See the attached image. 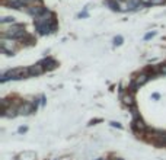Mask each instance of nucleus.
I'll return each mask as SVG.
<instances>
[{
    "label": "nucleus",
    "mask_w": 166,
    "mask_h": 160,
    "mask_svg": "<svg viewBox=\"0 0 166 160\" xmlns=\"http://www.w3.org/2000/svg\"><path fill=\"white\" fill-rule=\"evenodd\" d=\"M26 131V127H21V128H19V132H25Z\"/></svg>",
    "instance_id": "nucleus-18"
},
{
    "label": "nucleus",
    "mask_w": 166,
    "mask_h": 160,
    "mask_svg": "<svg viewBox=\"0 0 166 160\" xmlns=\"http://www.w3.org/2000/svg\"><path fill=\"white\" fill-rule=\"evenodd\" d=\"M154 34H156V32H149V34H147V35L144 37V39H150L152 37H154Z\"/></svg>",
    "instance_id": "nucleus-16"
},
{
    "label": "nucleus",
    "mask_w": 166,
    "mask_h": 160,
    "mask_svg": "<svg viewBox=\"0 0 166 160\" xmlns=\"http://www.w3.org/2000/svg\"><path fill=\"white\" fill-rule=\"evenodd\" d=\"M43 72H44V67H43V64H41V63L35 64V66H32V67L28 70V73H29L31 76H39Z\"/></svg>",
    "instance_id": "nucleus-5"
},
{
    "label": "nucleus",
    "mask_w": 166,
    "mask_h": 160,
    "mask_svg": "<svg viewBox=\"0 0 166 160\" xmlns=\"http://www.w3.org/2000/svg\"><path fill=\"white\" fill-rule=\"evenodd\" d=\"M159 70H160V73H163V74H166V64H162Z\"/></svg>",
    "instance_id": "nucleus-14"
},
{
    "label": "nucleus",
    "mask_w": 166,
    "mask_h": 160,
    "mask_svg": "<svg viewBox=\"0 0 166 160\" xmlns=\"http://www.w3.org/2000/svg\"><path fill=\"white\" fill-rule=\"evenodd\" d=\"M123 102L127 106H133V103H134V98H133V95H124V96H123Z\"/></svg>",
    "instance_id": "nucleus-9"
},
{
    "label": "nucleus",
    "mask_w": 166,
    "mask_h": 160,
    "mask_svg": "<svg viewBox=\"0 0 166 160\" xmlns=\"http://www.w3.org/2000/svg\"><path fill=\"white\" fill-rule=\"evenodd\" d=\"M16 160H37V154L34 152H23Z\"/></svg>",
    "instance_id": "nucleus-6"
},
{
    "label": "nucleus",
    "mask_w": 166,
    "mask_h": 160,
    "mask_svg": "<svg viewBox=\"0 0 166 160\" xmlns=\"http://www.w3.org/2000/svg\"><path fill=\"white\" fill-rule=\"evenodd\" d=\"M111 125H112V127H118V128H121V125H119L118 122H111Z\"/></svg>",
    "instance_id": "nucleus-17"
},
{
    "label": "nucleus",
    "mask_w": 166,
    "mask_h": 160,
    "mask_svg": "<svg viewBox=\"0 0 166 160\" xmlns=\"http://www.w3.org/2000/svg\"><path fill=\"white\" fill-rule=\"evenodd\" d=\"M45 10H44V8H41V6H37V8H29L28 9V13L29 15H32V16H35V18H38V16H41V13H44Z\"/></svg>",
    "instance_id": "nucleus-7"
},
{
    "label": "nucleus",
    "mask_w": 166,
    "mask_h": 160,
    "mask_svg": "<svg viewBox=\"0 0 166 160\" xmlns=\"http://www.w3.org/2000/svg\"><path fill=\"white\" fill-rule=\"evenodd\" d=\"M44 63H45V64H48L47 67H45L47 70H53V68H55V67H57V63H55L54 60H51V58H47L45 61H44Z\"/></svg>",
    "instance_id": "nucleus-10"
},
{
    "label": "nucleus",
    "mask_w": 166,
    "mask_h": 160,
    "mask_svg": "<svg viewBox=\"0 0 166 160\" xmlns=\"http://www.w3.org/2000/svg\"><path fill=\"white\" fill-rule=\"evenodd\" d=\"M0 45H2V51H3V52H12V50L15 48V42H13V41H6V39H3Z\"/></svg>",
    "instance_id": "nucleus-4"
},
{
    "label": "nucleus",
    "mask_w": 166,
    "mask_h": 160,
    "mask_svg": "<svg viewBox=\"0 0 166 160\" xmlns=\"http://www.w3.org/2000/svg\"><path fill=\"white\" fill-rule=\"evenodd\" d=\"M114 44H115V45H121V44H123V37H115Z\"/></svg>",
    "instance_id": "nucleus-13"
},
{
    "label": "nucleus",
    "mask_w": 166,
    "mask_h": 160,
    "mask_svg": "<svg viewBox=\"0 0 166 160\" xmlns=\"http://www.w3.org/2000/svg\"><path fill=\"white\" fill-rule=\"evenodd\" d=\"M133 128L136 131H138V132H143V131H146V124L141 121V118H134V121H133Z\"/></svg>",
    "instance_id": "nucleus-3"
},
{
    "label": "nucleus",
    "mask_w": 166,
    "mask_h": 160,
    "mask_svg": "<svg viewBox=\"0 0 166 160\" xmlns=\"http://www.w3.org/2000/svg\"><path fill=\"white\" fill-rule=\"evenodd\" d=\"M0 22H2V23H6V22H15V18H12V16L2 18V19H0Z\"/></svg>",
    "instance_id": "nucleus-12"
},
{
    "label": "nucleus",
    "mask_w": 166,
    "mask_h": 160,
    "mask_svg": "<svg viewBox=\"0 0 166 160\" xmlns=\"http://www.w3.org/2000/svg\"><path fill=\"white\" fill-rule=\"evenodd\" d=\"M165 0H152V3L150 4H162Z\"/></svg>",
    "instance_id": "nucleus-15"
},
{
    "label": "nucleus",
    "mask_w": 166,
    "mask_h": 160,
    "mask_svg": "<svg viewBox=\"0 0 166 160\" xmlns=\"http://www.w3.org/2000/svg\"><path fill=\"white\" fill-rule=\"evenodd\" d=\"M18 111H19V114H21V115H28V114H31V112L34 111V105L29 103V102H25V103H23V105H22Z\"/></svg>",
    "instance_id": "nucleus-2"
},
{
    "label": "nucleus",
    "mask_w": 166,
    "mask_h": 160,
    "mask_svg": "<svg viewBox=\"0 0 166 160\" xmlns=\"http://www.w3.org/2000/svg\"><path fill=\"white\" fill-rule=\"evenodd\" d=\"M147 80H149V76H147L146 73H143V74H140V76H137L136 79H134V82H133V90H136V89H138L140 86H143Z\"/></svg>",
    "instance_id": "nucleus-1"
},
{
    "label": "nucleus",
    "mask_w": 166,
    "mask_h": 160,
    "mask_svg": "<svg viewBox=\"0 0 166 160\" xmlns=\"http://www.w3.org/2000/svg\"><path fill=\"white\" fill-rule=\"evenodd\" d=\"M18 114H19V111H18L16 108H9V109L6 108V109H3V115L4 117H9V118H10V117L13 118V117H16Z\"/></svg>",
    "instance_id": "nucleus-8"
},
{
    "label": "nucleus",
    "mask_w": 166,
    "mask_h": 160,
    "mask_svg": "<svg viewBox=\"0 0 166 160\" xmlns=\"http://www.w3.org/2000/svg\"><path fill=\"white\" fill-rule=\"evenodd\" d=\"M107 4L109 6L111 9H112V10H118V4H117V3H114V2H109V0H108V2H107Z\"/></svg>",
    "instance_id": "nucleus-11"
}]
</instances>
